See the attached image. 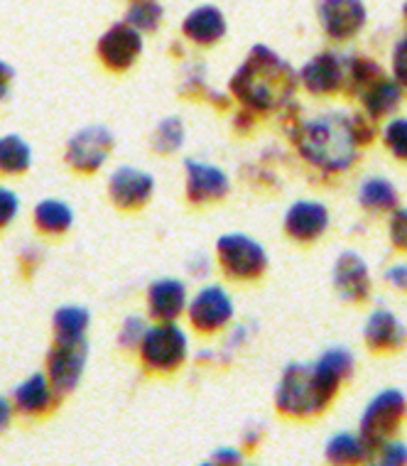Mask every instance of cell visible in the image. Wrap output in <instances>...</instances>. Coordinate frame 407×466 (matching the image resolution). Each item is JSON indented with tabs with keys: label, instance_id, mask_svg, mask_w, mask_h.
I'll return each instance as SVG.
<instances>
[{
	"label": "cell",
	"instance_id": "obj_37",
	"mask_svg": "<svg viewBox=\"0 0 407 466\" xmlns=\"http://www.w3.org/2000/svg\"><path fill=\"white\" fill-rule=\"evenodd\" d=\"M42 260H45V253H42L40 246H25L20 250V256H17V263H20V270H23L25 278H30V275L37 273V268L42 266Z\"/></svg>",
	"mask_w": 407,
	"mask_h": 466
},
{
	"label": "cell",
	"instance_id": "obj_21",
	"mask_svg": "<svg viewBox=\"0 0 407 466\" xmlns=\"http://www.w3.org/2000/svg\"><path fill=\"white\" fill-rule=\"evenodd\" d=\"M33 224L42 236L59 238V236H66V233L72 231L74 209L65 199L47 197V199H40L35 204Z\"/></svg>",
	"mask_w": 407,
	"mask_h": 466
},
{
	"label": "cell",
	"instance_id": "obj_35",
	"mask_svg": "<svg viewBox=\"0 0 407 466\" xmlns=\"http://www.w3.org/2000/svg\"><path fill=\"white\" fill-rule=\"evenodd\" d=\"M17 214H20V197L8 185H0V231L15 224Z\"/></svg>",
	"mask_w": 407,
	"mask_h": 466
},
{
	"label": "cell",
	"instance_id": "obj_29",
	"mask_svg": "<svg viewBox=\"0 0 407 466\" xmlns=\"http://www.w3.org/2000/svg\"><path fill=\"white\" fill-rule=\"evenodd\" d=\"M165 10L158 0H130L126 10V23H130L140 33H155L160 27Z\"/></svg>",
	"mask_w": 407,
	"mask_h": 466
},
{
	"label": "cell",
	"instance_id": "obj_2",
	"mask_svg": "<svg viewBox=\"0 0 407 466\" xmlns=\"http://www.w3.org/2000/svg\"><path fill=\"white\" fill-rule=\"evenodd\" d=\"M292 140L304 160L327 175H341L351 169L359 155V140L353 133L351 118L341 113H324L300 123Z\"/></svg>",
	"mask_w": 407,
	"mask_h": 466
},
{
	"label": "cell",
	"instance_id": "obj_41",
	"mask_svg": "<svg viewBox=\"0 0 407 466\" xmlns=\"http://www.w3.org/2000/svg\"><path fill=\"white\" fill-rule=\"evenodd\" d=\"M15 405H13V400L10 398H5V395H0V434L5 432L10 425H13V418H15Z\"/></svg>",
	"mask_w": 407,
	"mask_h": 466
},
{
	"label": "cell",
	"instance_id": "obj_22",
	"mask_svg": "<svg viewBox=\"0 0 407 466\" xmlns=\"http://www.w3.org/2000/svg\"><path fill=\"white\" fill-rule=\"evenodd\" d=\"M324 457L331 464H363V461H373L375 450L361 434L336 432L329 437Z\"/></svg>",
	"mask_w": 407,
	"mask_h": 466
},
{
	"label": "cell",
	"instance_id": "obj_19",
	"mask_svg": "<svg viewBox=\"0 0 407 466\" xmlns=\"http://www.w3.org/2000/svg\"><path fill=\"white\" fill-rule=\"evenodd\" d=\"M363 339H366L368 349L375 354H395L407 341L405 324L400 322L395 312L378 307L368 314L366 324H363Z\"/></svg>",
	"mask_w": 407,
	"mask_h": 466
},
{
	"label": "cell",
	"instance_id": "obj_14",
	"mask_svg": "<svg viewBox=\"0 0 407 466\" xmlns=\"http://www.w3.org/2000/svg\"><path fill=\"white\" fill-rule=\"evenodd\" d=\"M10 400L15 405V412L20 418L35 420L52 415L56 410L59 400H62V395L52 386L47 373H33V376H27L13 388Z\"/></svg>",
	"mask_w": 407,
	"mask_h": 466
},
{
	"label": "cell",
	"instance_id": "obj_11",
	"mask_svg": "<svg viewBox=\"0 0 407 466\" xmlns=\"http://www.w3.org/2000/svg\"><path fill=\"white\" fill-rule=\"evenodd\" d=\"M106 192L113 207H118L120 211H137L150 204L155 194V177L148 169L120 165L111 172Z\"/></svg>",
	"mask_w": 407,
	"mask_h": 466
},
{
	"label": "cell",
	"instance_id": "obj_7",
	"mask_svg": "<svg viewBox=\"0 0 407 466\" xmlns=\"http://www.w3.org/2000/svg\"><path fill=\"white\" fill-rule=\"evenodd\" d=\"M116 137L106 126H84L66 140L65 162L76 175H97L111 157Z\"/></svg>",
	"mask_w": 407,
	"mask_h": 466
},
{
	"label": "cell",
	"instance_id": "obj_16",
	"mask_svg": "<svg viewBox=\"0 0 407 466\" xmlns=\"http://www.w3.org/2000/svg\"><path fill=\"white\" fill-rule=\"evenodd\" d=\"M320 20L329 40H353L366 25V5L361 0H320Z\"/></svg>",
	"mask_w": 407,
	"mask_h": 466
},
{
	"label": "cell",
	"instance_id": "obj_6",
	"mask_svg": "<svg viewBox=\"0 0 407 466\" xmlns=\"http://www.w3.org/2000/svg\"><path fill=\"white\" fill-rule=\"evenodd\" d=\"M407 415V398L398 388H385L373 395L359 420V434L373 450L395 437Z\"/></svg>",
	"mask_w": 407,
	"mask_h": 466
},
{
	"label": "cell",
	"instance_id": "obj_36",
	"mask_svg": "<svg viewBox=\"0 0 407 466\" xmlns=\"http://www.w3.org/2000/svg\"><path fill=\"white\" fill-rule=\"evenodd\" d=\"M391 72L392 79L398 81L402 89H407V35L395 42L391 52Z\"/></svg>",
	"mask_w": 407,
	"mask_h": 466
},
{
	"label": "cell",
	"instance_id": "obj_17",
	"mask_svg": "<svg viewBox=\"0 0 407 466\" xmlns=\"http://www.w3.org/2000/svg\"><path fill=\"white\" fill-rule=\"evenodd\" d=\"M331 282H334L339 298L346 302H366L373 289L371 280V268L356 250H343L339 253L331 270Z\"/></svg>",
	"mask_w": 407,
	"mask_h": 466
},
{
	"label": "cell",
	"instance_id": "obj_39",
	"mask_svg": "<svg viewBox=\"0 0 407 466\" xmlns=\"http://www.w3.org/2000/svg\"><path fill=\"white\" fill-rule=\"evenodd\" d=\"M240 461H243V451L233 447H221L209 457V464H240Z\"/></svg>",
	"mask_w": 407,
	"mask_h": 466
},
{
	"label": "cell",
	"instance_id": "obj_10",
	"mask_svg": "<svg viewBox=\"0 0 407 466\" xmlns=\"http://www.w3.org/2000/svg\"><path fill=\"white\" fill-rule=\"evenodd\" d=\"M143 33L130 23H113L97 42L98 62L111 72H128L143 55Z\"/></svg>",
	"mask_w": 407,
	"mask_h": 466
},
{
	"label": "cell",
	"instance_id": "obj_40",
	"mask_svg": "<svg viewBox=\"0 0 407 466\" xmlns=\"http://www.w3.org/2000/svg\"><path fill=\"white\" fill-rule=\"evenodd\" d=\"M13 81H15V69H13L5 59H0V104L10 96Z\"/></svg>",
	"mask_w": 407,
	"mask_h": 466
},
{
	"label": "cell",
	"instance_id": "obj_25",
	"mask_svg": "<svg viewBox=\"0 0 407 466\" xmlns=\"http://www.w3.org/2000/svg\"><path fill=\"white\" fill-rule=\"evenodd\" d=\"M91 327V312L81 305H62L52 314L55 341H84Z\"/></svg>",
	"mask_w": 407,
	"mask_h": 466
},
{
	"label": "cell",
	"instance_id": "obj_13",
	"mask_svg": "<svg viewBox=\"0 0 407 466\" xmlns=\"http://www.w3.org/2000/svg\"><path fill=\"white\" fill-rule=\"evenodd\" d=\"M297 79L311 96H334L341 94L346 81V59L336 52H320L300 69Z\"/></svg>",
	"mask_w": 407,
	"mask_h": 466
},
{
	"label": "cell",
	"instance_id": "obj_32",
	"mask_svg": "<svg viewBox=\"0 0 407 466\" xmlns=\"http://www.w3.org/2000/svg\"><path fill=\"white\" fill-rule=\"evenodd\" d=\"M320 359L327 363L329 369L334 370L336 376L341 378V380H349V378L353 376V370H356L353 351L351 349H346V346H331V349H327Z\"/></svg>",
	"mask_w": 407,
	"mask_h": 466
},
{
	"label": "cell",
	"instance_id": "obj_34",
	"mask_svg": "<svg viewBox=\"0 0 407 466\" xmlns=\"http://www.w3.org/2000/svg\"><path fill=\"white\" fill-rule=\"evenodd\" d=\"M388 238L392 248L407 253V207H395L388 218Z\"/></svg>",
	"mask_w": 407,
	"mask_h": 466
},
{
	"label": "cell",
	"instance_id": "obj_26",
	"mask_svg": "<svg viewBox=\"0 0 407 466\" xmlns=\"http://www.w3.org/2000/svg\"><path fill=\"white\" fill-rule=\"evenodd\" d=\"M359 204L371 214H391L400 204L398 187L385 177H368L359 187Z\"/></svg>",
	"mask_w": 407,
	"mask_h": 466
},
{
	"label": "cell",
	"instance_id": "obj_8",
	"mask_svg": "<svg viewBox=\"0 0 407 466\" xmlns=\"http://www.w3.org/2000/svg\"><path fill=\"white\" fill-rule=\"evenodd\" d=\"M233 317H236V307H233L231 295L214 282L197 289L187 305V319L192 324V329L207 337L224 331L233 322Z\"/></svg>",
	"mask_w": 407,
	"mask_h": 466
},
{
	"label": "cell",
	"instance_id": "obj_27",
	"mask_svg": "<svg viewBox=\"0 0 407 466\" xmlns=\"http://www.w3.org/2000/svg\"><path fill=\"white\" fill-rule=\"evenodd\" d=\"M383 66L373 62L371 56H353L346 62V81H343V91L351 96H363L375 81L383 79Z\"/></svg>",
	"mask_w": 407,
	"mask_h": 466
},
{
	"label": "cell",
	"instance_id": "obj_12",
	"mask_svg": "<svg viewBox=\"0 0 407 466\" xmlns=\"http://www.w3.org/2000/svg\"><path fill=\"white\" fill-rule=\"evenodd\" d=\"M229 192H231V179L224 169L211 162L184 160V194L192 204L197 207L214 204L229 197Z\"/></svg>",
	"mask_w": 407,
	"mask_h": 466
},
{
	"label": "cell",
	"instance_id": "obj_18",
	"mask_svg": "<svg viewBox=\"0 0 407 466\" xmlns=\"http://www.w3.org/2000/svg\"><path fill=\"white\" fill-rule=\"evenodd\" d=\"M329 224L331 218H329L327 204L314 199H297L285 214L282 228L292 241L311 243L329 231Z\"/></svg>",
	"mask_w": 407,
	"mask_h": 466
},
{
	"label": "cell",
	"instance_id": "obj_20",
	"mask_svg": "<svg viewBox=\"0 0 407 466\" xmlns=\"http://www.w3.org/2000/svg\"><path fill=\"white\" fill-rule=\"evenodd\" d=\"M184 37L199 47H211L226 35L224 13L214 5H199L194 8L182 23Z\"/></svg>",
	"mask_w": 407,
	"mask_h": 466
},
{
	"label": "cell",
	"instance_id": "obj_15",
	"mask_svg": "<svg viewBox=\"0 0 407 466\" xmlns=\"http://www.w3.org/2000/svg\"><path fill=\"white\" fill-rule=\"evenodd\" d=\"M145 305H148V317L155 322H177L187 314L189 305L187 282L179 278H158L145 289Z\"/></svg>",
	"mask_w": 407,
	"mask_h": 466
},
{
	"label": "cell",
	"instance_id": "obj_5",
	"mask_svg": "<svg viewBox=\"0 0 407 466\" xmlns=\"http://www.w3.org/2000/svg\"><path fill=\"white\" fill-rule=\"evenodd\" d=\"M216 263L231 280H258L268 270V250L248 233H224L216 241Z\"/></svg>",
	"mask_w": 407,
	"mask_h": 466
},
{
	"label": "cell",
	"instance_id": "obj_3",
	"mask_svg": "<svg viewBox=\"0 0 407 466\" xmlns=\"http://www.w3.org/2000/svg\"><path fill=\"white\" fill-rule=\"evenodd\" d=\"M341 383V378L321 359L314 363H290L280 373L278 388H275V408L288 418H314L331 405Z\"/></svg>",
	"mask_w": 407,
	"mask_h": 466
},
{
	"label": "cell",
	"instance_id": "obj_30",
	"mask_svg": "<svg viewBox=\"0 0 407 466\" xmlns=\"http://www.w3.org/2000/svg\"><path fill=\"white\" fill-rule=\"evenodd\" d=\"M148 327H150V324L145 322V317H140V314H128V317L120 322L116 341H118V346L123 351H137V346L143 341Z\"/></svg>",
	"mask_w": 407,
	"mask_h": 466
},
{
	"label": "cell",
	"instance_id": "obj_43",
	"mask_svg": "<svg viewBox=\"0 0 407 466\" xmlns=\"http://www.w3.org/2000/svg\"><path fill=\"white\" fill-rule=\"evenodd\" d=\"M402 15H405V20H407V3H405V8H402Z\"/></svg>",
	"mask_w": 407,
	"mask_h": 466
},
{
	"label": "cell",
	"instance_id": "obj_28",
	"mask_svg": "<svg viewBox=\"0 0 407 466\" xmlns=\"http://www.w3.org/2000/svg\"><path fill=\"white\" fill-rule=\"evenodd\" d=\"M184 140H187V128H184L182 118L168 116L152 130L150 147L158 155H175L177 150H182Z\"/></svg>",
	"mask_w": 407,
	"mask_h": 466
},
{
	"label": "cell",
	"instance_id": "obj_24",
	"mask_svg": "<svg viewBox=\"0 0 407 466\" xmlns=\"http://www.w3.org/2000/svg\"><path fill=\"white\" fill-rule=\"evenodd\" d=\"M33 167V147L17 133L0 136V177H23Z\"/></svg>",
	"mask_w": 407,
	"mask_h": 466
},
{
	"label": "cell",
	"instance_id": "obj_23",
	"mask_svg": "<svg viewBox=\"0 0 407 466\" xmlns=\"http://www.w3.org/2000/svg\"><path fill=\"white\" fill-rule=\"evenodd\" d=\"M402 94H405V89L400 86L398 81L392 79V76H383V79L375 81L373 86L361 96V101H363L368 118L371 121H381V118L391 116L402 104Z\"/></svg>",
	"mask_w": 407,
	"mask_h": 466
},
{
	"label": "cell",
	"instance_id": "obj_42",
	"mask_svg": "<svg viewBox=\"0 0 407 466\" xmlns=\"http://www.w3.org/2000/svg\"><path fill=\"white\" fill-rule=\"evenodd\" d=\"M260 440H263V430L260 427H246V432H243V450H256Z\"/></svg>",
	"mask_w": 407,
	"mask_h": 466
},
{
	"label": "cell",
	"instance_id": "obj_9",
	"mask_svg": "<svg viewBox=\"0 0 407 466\" xmlns=\"http://www.w3.org/2000/svg\"><path fill=\"white\" fill-rule=\"evenodd\" d=\"M88 363L86 341H55L45 359V373L59 395H72L79 388Z\"/></svg>",
	"mask_w": 407,
	"mask_h": 466
},
{
	"label": "cell",
	"instance_id": "obj_1",
	"mask_svg": "<svg viewBox=\"0 0 407 466\" xmlns=\"http://www.w3.org/2000/svg\"><path fill=\"white\" fill-rule=\"evenodd\" d=\"M297 89L295 69L270 47L258 45L231 76V94L248 111L270 113L288 104Z\"/></svg>",
	"mask_w": 407,
	"mask_h": 466
},
{
	"label": "cell",
	"instance_id": "obj_33",
	"mask_svg": "<svg viewBox=\"0 0 407 466\" xmlns=\"http://www.w3.org/2000/svg\"><path fill=\"white\" fill-rule=\"evenodd\" d=\"M375 461L383 466H402L407 464V444L391 437V440H385L383 444H378V450H375Z\"/></svg>",
	"mask_w": 407,
	"mask_h": 466
},
{
	"label": "cell",
	"instance_id": "obj_31",
	"mask_svg": "<svg viewBox=\"0 0 407 466\" xmlns=\"http://www.w3.org/2000/svg\"><path fill=\"white\" fill-rule=\"evenodd\" d=\"M383 145L395 160L407 162V118H392L385 123Z\"/></svg>",
	"mask_w": 407,
	"mask_h": 466
},
{
	"label": "cell",
	"instance_id": "obj_38",
	"mask_svg": "<svg viewBox=\"0 0 407 466\" xmlns=\"http://www.w3.org/2000/svg\"><path fill=\"white\" fill-rule=\"evenodd\" d=\"M385 282H388L392 289L407 292V260L392 263V266L385 270Z\"/></svg>",
	"mask_w": 407,
	"mask_h": 466
},
{
	"label": "cell",
	"instance_id": "obj_4",
	"mask_svg": "<svg viewBox=\"0 0 407 466\" xmlns=\"http://www.w3.org/2000/svg\"><path fill=\"white\" fill-rule=\"evenodd\" d=\"M189 356V337L177 322H155L148 327L137 346L143 369L155 376H169L184 366Z\"/></svg>",
	"mask_w": 407,
	"mask_h": 466
}]
</instances>
